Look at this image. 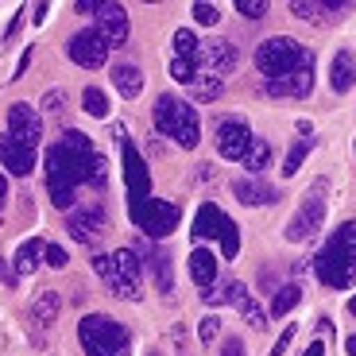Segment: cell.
I'll return each mask as SVG.
<instances>
[{
	"label": "cell",
	"mask_w": 356,
	"mask_h": 356,
	"mask_svg": "<svg viewBox=\"0 0 356 356\" xmlns=\"http://www.w3.org/2000/svg\"><path fill=\"white\" fill-rule=\"evenodd\" d=\"M93 143L89 136H81L78 128H66L63 140L47 147V194H51V205L74 209V197H78V186H86L89 178V163H93Z\"/></svg>",
	"instance_id": "1"
},
{
	"label": "cell",
	"mask_w": 356,
	"mask_h": 356,
	"mask_svg": "<svg viewBox=\"0 0 356 356\" xmlns=\"http://www.w3.org/2000/svg\"><path fill=\"white\" fill-rule=\"evenodd\" d=\"M314 275L330 291H345L356 283V221H345L325 241V248L314 259Z\"/></svg>",
	"instance_id": "2"
},
{
	"label": "cell",
	"mask_w": 356,
	"mask_h": 356,
	"mask_svg": "<svg viewBox=\"0 0 356 356\" xmlns=\"http://www.w3.org/2000/svg\"><path fill=\"white\" fill-rule=\"evenodd\" d=\"M152 116H155V128H159V136L175 140L182 152H194L197 143H202V120H197V113H194V105H190V101L163 93V97L155 101Z\"/></svg>",
	"instance_id": "3"
},
{
	"label": "cell",
	"mask_w": 356,
	"mask_h": 356,
	"mask_svg": "<svg viewBox=\"0 0 356 356\" xmlns=\"http://www.w3.org/2000/svg\"><path fill=\"white\" fill-rule=\"evenodd\" d=\"M78 341L86 356H128L132 353V333L120 321L105 318V314H86L78 321Z\"/></svg>",
	"instance_id": "4"
},
{
	"label": "cell",
	"mask_w": 356,
	"mask_h": 356,
	"mask_svg": "<svg viewBox=\"0 0 356 356\" xmlns=\"http://www.w3.org/2000/svg\"><path fill=\"white\" fill-rule=\"evenodd\" d=\"M314 54L306 51L302 43H294L291 35H271L256 47V70L264 74L267 81H279L286 74H294L298 66H306Z\"/></svg>",
	"instance_id": "5"
},
{
	"label": "cell",
	"mask_w": 356,
	"mask_h": 356,
	"mask_svg": "<svg viewBox=\"0 0 356 356\" xmlns=\"http://www.w3.org/2000/svg\"><path fill=\"white\" fill-rule=\"evenodd\" d=\"M194 241L202 244V241H221V256L225 259H236L241 256V229H236V221H229L225 217V209L221 205H213V202H205L202 209L194 213Z\"/></svg>",
	"instance_id": "6"
},
{
	"label": "cell",
	"mask_w": 356,
	"mask_h": 356,
	"mask_svg": "<svg viewBox=\"0 0 356 356\" xmlns=\"http://www.w3.org/2000/svg\"><path fill=\"white\" fill-rule=\"evenodd\" d=\"M325 194H330V186H325V178H318L310 190H306V197H302V205L294 209V217L286 221V229H283V236L286 241H314L321 232V225H325Z\"/></svg>",
	"instance_id": "7"
},
{
	"label": "cell",
	"mask_w": 356,
	"mask_h": 356,
	"mask_svg": "<svg viewBox=\"0 0 356 356\" xmlns=\"http://www.w3.org/2000/svg\"><path fill=\"white\" fill-rule=\"evenodd\" d=\"M178 205L175 202H163V197H143V202H132V225L152 236V241H163L178 229Z\"/></svg>",
	"instance_id": "8"
},
{
	"label": "cell",
	"mask_w": 356,
	"mask_h": 356,
	"mask_svg": "<svg viewBox=\"0 0 356 356\" xmlns=\"http://www.w3.org/2000/svg\"><path fill=\"white\" fill-rule=\"evenodd\" d=\"M213 143H217V155L229 163H241L252 147V124L244 116H221L217 120V132H213Z\"/></svg>",
	"instance_id": "9"
},
{
	"label": "cell",
	"mask_w": 356,
	"mask_h": 356,
	"mask_svg": "<svg viewBox=\"0 0 356 356\" xmlns=\"http://www.w3.org/2000/svg\"><path fill=\"white\" fill-rule=\"evenodd\" d=\"M105 229H108V217L97 202L78 205V209H70V217H66V232H70L81 248H93V244L105 236Z\"/></svg>",
	"instance_id": "10"
},
{
	"label": "cell",
	"mask_w": 356,
	"mask_h": 356,
	"mask_svg": "<svg viewBox=\"0 0 356 356\" xmlns=\"http://www.w3.org/2000/svg\"><path fill=\"white\" fill-rule=\"evenodd\" d=\"M194 66H202V70L213 74V78H229V74L241 66V51H236L229 39H202Z\"/></svg>",
	"instance_id": "11"
},
{
	"label": "cell",
	"mask_w": 356,
	"mask_h": 356,
	"mask_svg": "<svg viewBox=\"0 0 356 356\" xmlns=\"http://www.w3.org/2000/svg\"><path fill=\"white\" fill-rule=\"evenodd\" d=\"M93 31L105 39L108 51H124L128 47V12H124V4H105V0H101L97 16H93Z\"/></svg>",
	"instance_id": "12"
},
{
	"label": "cell",
	"mask_w": 356,
	"mask_h": 356,
	"mask_svg": "<svg viewBox=\"0 0 356 356\" xmlns=\"http://www.w3.org/2000/svg\"><path fill=\"white\" fill-rule=\"evenodd\" d=\"M66 54H70L81 70H101L105 58H108V47L93 27H86V31H78V35L66 39Z\"/></svg>",
	"instance_id": "13"
},
{
	"label": "cell",
	"mask_w": 356,
	"mask_h": 356,
	"mask_svg": "<svg viewBox=\"0 0 356 356\" xmlns=\"http://www.w3.org/2000/svg\"><path fill=\"white\" fill-rule=\"evenodd\" d=\"M0 163H4L8 175L27 178L31 170H35V163H39V147H31V143L16 140L12 132H4L0 136Z\"/></svg>",
	"instance_id": "14"
},
{
	"label": "cell",
	"mask_w": 356,
	"mask_h": 356,
	"mask_svg": "<svg viewBox=\"0 0 356 356\" xmlns=\"http://www.w3.org/2000/svg\"><path fill=\"white\" fill-rule=\"evenodd\" d=\"M120 155H124V182H128L132 202L152 197V175H147V163H143L140 147H136L132 140H120Z\"/></svg>",
	"instance_id": "15"
},
{
	"label": "cell",
	"mask_w": 356,
	"mask_h": 356,
	"mask_svg": "<svg viewBox=\"0 0 356 356\" xmlns=\"http://www.w3.org/2000/svg\"><path fill=\"white\" fill-rule=\"evenodd\" d=\"M348 8H356L353 0H291V12L306 24H337L341 16H348Z\"/></svg>",
	"instance_id": "16"
},
{
	"label": "cell",
	"mask_w": 356,
	"mask_h": 356,
	"mask_svg": "<svg viewBox=\"0 0 356 356\" xmlns=\"http://www.w3.org/2000/svg\"><path fill=\"white\" fill-rule=\"evenodd\" d=\"M93 271L101 275V283L108 286V294H116V298H124V302H140V286H132L124 279V271L116 267V259L108 256V252H97L93 256Z\"/></svg>",
	"instance_id": "17"
},
{
	"label": "cell",
	"mask_w": 356,
	"mask_h": 356,
	"mask_svg": "<svg viewBox=\"0 0 356 356\" xmlns=\"http://www.w3.org/2000/svg\"><path fill=\"white\" fill-rule=\"evenodd\" d=\"M8 132L16 136V140L31 143V147H39V140H43V116L27 105V101H16V105L8 108Z\"/></svg>",
	"instance_id": "18"
},
{
	"label": "cell",
	"mask_w": 356,
	"mask_h": 356,
	"mask_svg": "<svg viewBox=\"0 0 356 356\" xmlns=\"http://www.w3.org/2000/svg\"><path fill=\"white\" fill-rule=\"evenodd\" d=\"M264 89L271 93V97H310L314 93V58L306 66H298L294 74H286V78L267 81Z\"/></svg>",
	"instance_id": "19"
},
{
	"label": "cell",
	"mask_w": 356,
	"mask_h": 356,
	"mask_svg": "<svg viewBox=\"0 0 356 356\" xmlns=\"http://www.w3.org/2000/svg\"><path fill=\"white\" fill-rule=\"evenodd\" d=\"M190 279L197 283V291H209V286L217 283V256L205 244H197L194 252H190Z\"/></svg>",
	"instance_id": "20"
},
{
	"label": "cell",
	"mask_w": 356,
	"mask_h": 356,
	"mask_svg": "<svg viewBox=\"0 0 356 356\" xmlns=\"http://www.w3.org/2000/svg\"><path fill=\"white\" fill-rule=\"evenodd\" d=\"M232 194L241 205H264V202H279V190H271L264 178H236Z\"/></svg>",
	"instance_id": "21"
},
{
	"label": "cell",
	"mask_w": 356,
	"mask_h": 356,
	"mask_svg": "<svg viewBox=\"0 0 356 356\" xmlns=\"http://www.w3.org/2000/svg\"><path fill=\"white\" fill-rule=\"evenodd\" d=\"M43 248H47V244H43V241H35V236L19 244V248H16V256H12V279L31 275V271H35V267L43 264Z\"/></svg>",
	"instance_id": "22"
},
{
	"label": "cell",
	"mask_w": 356,
	"mask_h": 356,
	"mask_svg": "<svg viewBox=\"0 0 356 356\" xmlns=\"http://www.w3.org/2000/svg\"><path fill=\"white\" fill-rule=\"evenodd\" d=\"M143 264H147V271L155 275V286H159L163 294H170V291H175V267H170V252L152 248L147 256H143Z\"/></svg>",
	"instance_id": "23"
},
{
	"label": "cell",
	"mask_w": 356,
	"mask_h": 356,
	"mask_svg": "<svg viewBox=\"0 0 356 356\" xmlns=\"http://www.w3.org/2000/svg\"><path fill=\"white\" fill-rule=\"evenodd\" d=\"M356 81V58L353 51H337L333 54V66H330V86L337 89V93H348Z\"/></svg>",
	"instance_id": "24"
},
{
	"label": "cell",
	"mask_w": 356,
	"mask_h": 356,
	"mask_svg": "<svg viewBox=\"0 0 356 356\" xmlns=\"http://www.w3.org/2000/svg\"><path fill=\"white\" fill-rule=\"evenodd\" d=\"M244 294H248V286H244V283H236V279H225V283H213V286H209L202 298H205V306H236Z\"/></svg>",
	"instance_id": "25"
},
{
	"label": "cell",
	"mask_w": 356,
	"mask_h": 356,
	"mask_svg": "<svg viewBox=\"0 0 356 356\" xmlns=\"http://www.w3.org/2000/svg\"><path fill=\"white\" fill-rule=\"evenodd\" d=\"M113 86L120 89V97H140L143 93V70L132 66V63L113 66Z\"/></svg>",
	"instance_id": "26"
},
{
	"label": "cell",
	"mask_w": 356,
	"mask_h": 356,
	"mask_svg": "<svg viewBox=\"0 0 356 356\" xmlns=\"http://www.w3.org/2000/svg\"><path fill=\"white\" fill-rule=\"evenodd\" d=\"M244 167H248V175L252 178H259L267 170V163H271V143L267 140H259V136H252V147H248V155H244Z\"/></svg>",
	"instance_id": "27"
},
{
	"label": "cell",
	"mask_w": 356,
	"mask_h": 356,
	"mask_svg": "<svg viewBox=\"0 0 356 356\" xmlns=\"http://www.w3.org/2000/svg\"><path fill=\"white\" fill-rule=\"evenodd\" d=\"M298 302H302V286L286 283V286H279V294L271 298V310H267V314H271V318H286V314H291Z\"/></svg>",
	"instance_id": "28"
},
{
	"label": "cell",
	"mask_w": 356,
	"mask_h": 356,
	"mask_svg": "<svg viewBox=\"0 0 356 356\" xmlns=\"http://www.w3.org/2000/svg\"><path fill=\"white\" fill-rule=\"evenodd\" d=\"M113 259H116V267H120V271H124V279L132 286H140V279H143V259L136 256V248H120V252H113Z\"/></svg>",
	"instance_id": "29"
},
{
	"label": "cell",
	"mask_w": 356,
	"mask_h": 356,
	"mask_svg": "<svg viewBox=\"0 0 356 356\" xmlns=\"http://www.w3.org/2000/svg\"><path fill=\"white\" fill-rule=\"evenodd\" d=\"M58 310H63V298H58L54 291H43L35 298V306H31V318H35L39 325H51V321L58 318Z\"/></svg>",
	"instance_id": "30"
},
{
	"label": "cell",
	"mask_w": 356,
	"mask_h": 356,
	"mask_svg": "<svg viewBox=\"0 0 356 356\" xmlns=\"http://www.w3.org/2000/svg\"><path fill=\"white\" fill-rule=\"evenodd\" d=\"M190 89H194V101H217L225 93V78H213V74H197L194 81H190Z\"/></svg>",
	"instance_id": "31"
},
{
	"label": "cell",
	"mask_w": 356,
	"mask_h": 356,
	"mask_svg": "<svg viewBox=\"0 0 356 356\" xmlns=\"http://www.w3.org/2000/svg\"><path fill=\"white\" fill-rule=\"evenodd\" d=\"M310 152H314V136H310V140H302V136H298V143H291V152H286L283 175L294 178V170H302V163H306V155H310Z\"/></svg>",
	"instance_id": "32"
},
{
	"label": "cell",
	"mask_w": 356,
	"mask_h": 356,
	"mask_svg": "<svg viewBox=\"0 0 356 356\" xmlns=\"http://www.w3.org/2000/svg\"><path fill=\"white\" fill-rule=\"evenodd\" d=\"M81 108H86L89 116H97V120H105V116H108V97L101 93L97 86H89L86 93H81Z\"/></svg>",
	"instance_id": "33"
},
{
	"label": "cell",
	"mask_w": 356,
	"mask_h": 356,
	"mask_svg": "<svg viewBox=\"0 0 356 356\" xmlns=\"http://www.w3.org/2000/svg\"><path fill=\"white\" fill-rule=\"evenodd\" d=\"M236 310H241V318L248 321L252 330H264V325H267V314H264V306H259L256 298H252V294H244L241 302H236Z\"/></svg>",
	"instance_id": "34"
},
{
	"label": "cell",
	"mask_w": 356,
	"mask_h": 356,
	"mask_svg": "<svg viewBox=\"0 0 356 356\" xmlns=\"http://www.w3.org/2000/svg\"><path fill=\"white\" fill-rule=\"evenodd\" d=\"M197 47H202V39H197L190 27L175 31V58H197Z\"/></svg>",
	"instance_id": "35"
},
{
	"label": "cell",
	"mask_w": 356,
	"mask_h": 356,
	"mask_svg": "<svg viewBox=\"0 0 356 356\" xmlns=\"http://www.w3.org/2000/svg\"><path fill=\"white\" fill-rule=\"evenodd\" d=\"M86 186H93V190H105L108 186V159L105 155H93V163H89V178H86Z\"/></svg>",
	"instance_id": "36"
},
{
	"label": "cell",
	"mask_w": 356,
	"mask_h": 356,
	"mask_svg": "<svg viewBox=\"0 0 356 356\" xmlns=\"http://www.w3.org/2000/svg\"><path fill=\"white\" fill-rule=\"evenodd\" d=\"M190 12H194V19L202 27H217V24H221V8H217V4H202V0H197V4H190Z\"/></svg>",
	"instance_id": "37"
},
{
	"label": "cell",
	"mask_w": 356,
	"mask_h": 356,
	"mask_svg": "<svg viewBox=\"0 0 356 356\" xmlns=\"http://www.w3.org/2000/svg\"><path fill=\"white\" fill-rule=\"evenodd\" d=\"M197 66H194V58H170V78L175 81H182V86H190V81L197 78Z\"/></svg>",
	"instance_id": "38"
},
{
	"label": "cell",
	"mask_w": 356,
	"mask_h": 356,
	"mask_svg": "<svg viewBox=\"0 0 356 356\" xmlns=\"http://www.w3.org/2000/svg\"><path fill=\"white\" fill-rule=\"evenodd\" d=\"M232 8L241 12L244 19H259V16H267V0H236Z\"/></svg>",
	"instance_id": "39"
},
{
	"label": "cell",
	"mask_w": 356,
	"mask_h": 356,
	"mask_svg": "<svg viewBox=\"0 0 356 356\" xmlns=\"http://www.w3.org/2000/svg\"><path fill=\"white\" fill-rule=\"evenodd\" d=\"M217 333H221V318H202V325H197V337H202V345L217 341Z\"/></svg>",
	"instance_id": "40"
},
{
	"label": "cell",
	"mask_w": 356,
	"mask_h": 356,
	"mask_svg": "<svg viewBox=\"0 0 356 356\" xmlns=\"http://www.w3.org/2000/svg\"><path fill=\"white\" fill-rule=\"evenodd\" d=\"M63 105H66V93L63 89H51V93H43V113L51 116V113H63Z\"/></svg>",
	"instance_id": "41"
},
{
	"label": "cell",
	"mask_w": 356,
	"mask_h": 356,
	"mask_svg": "<svg viewBox=\"0 0 356 356\" xmlns=\"http://www.w3.org/2000/svg\"><path fill=\"white\" fill-rule=\"evenodd\" d=\"M43 259H47L51 267H58V271H63V267H66V248H58V244H47V248H43Z\"/></svg>",
	"instance_id": "42"
},
{
	"label": "cell",
	"mask_w": 356,
	"mask_h": 356,
	"mask_svg": "<svg viewBox=\"0 0 356 356\" xmlns=\"http://www.w3.org/2000/svg\"><path fill=\"white\" fill-rule=\"evenodd\" d=\"M294 333H298V325H286L283 333H279V341H275V348H271V356H283L286 348H291V341H294Z\"/></svg>",
	"instance_id": "43"
},
{
	"label": "cell",
	"mask_w": 356,
	"mask_h": 356,
	"mask_svg": "<svg viewBox=\"0 0 356 356\" xmlns=\"http://www.w3.org/2000/svg\"><path fill=\"white\" fill-rule=\"evenodd\" d=\"M221 356H244V341L241 337H229L221 345Z\"/></svg>",
	"instance_id": "44"
},
{
	"label": "cell",
	"mask_w": 356,
	"mask_h": 356,
	"mask_svg": "<svg viewBox=\"0 0 356 356\" xmlns=\"http://www.w3.org/2000/svg\"><path fill=\"white\" fill-rule=\"evenodd\" d=\"M97 8H101V0H78L74 4V12H81V16H97Z\"/></svg>",
	"instance_id": "45"
},
{
	"label": "cell",
	"mask_w": 356,
	"mask_h": 356,
	"mask_svg": "<svg viewBox=\"0 0 356 356\" xmlns=\"http://www.w3.org/2000/svg\"><path fill=\"white\" fill-rule=\"evenodd\" d=\"M31 19H35V24H47V16H51V4H31Z\"/></svg>",
	"instance_id": "46"
},
{
	"label": "cell",
	"mask_w": 356,
	"mask_h": 356,
	"mask_svg": "<svg viewBox=\"0 0 356 356\" xmlns=\"http://www.w3.org/2000/svg\"><path fill=\"white\" fill-rule=\"evenodd\" d=\"M19 24H24V12L16 8V16H12V24H8V31H4V35H8V43L12 39H16V31H19Z\"/></svg>",
	"instance_id": "47"
},
{
	"label": "cell",
	"mask_w": 356,
	"mask_h": 356,
	"mask_svg": "<svg viewBox=\"0 0 356 356\" xmlns=\"http://www.w3.org/2000/svg\"><path fill=\"white\" fill-rule=\"evenodd\" d=\"M27 66H31V51H24V54H19V66H16V78H19V74H27Z\"/></svg>",
	"instance_id": "48"
},
{
	"label": "cell",
	"mask_w": 356,
	"mask_h": 356,
	"mask_svg": "<svg viewBox=\"0 0 356 356\" xmlns=\"http://www.w3.org/2000/svg\"><path fill=\"white\" fill-rule=\"evenodd\" d=\"M298 136H302V140H310V136H314V124H310V120H298Z\"/></svg>",
	"instance_id": "49"
},
{
	"label": "cell",
	"mask_w": 356,
	"mask_h": 356,
	"mask_svg": "<svg viewBox=\"0 0 356 356\" xmlns=\"http://www.w3.org/2000/svg\"><path fill=\"white\" fill-rule=\"evenodd\" d=\"M306 356H325V341H314V345L306 348Z\"/></svg>",
	"instance_id": "50"
},
{
	"label": "cell",
	"mask_w": 356,
	"mask_h": 356,
	"mask_svg": "<svg viewBox=\"0 0 356 356\" xmlns=\"http://www.w3.org/2000/svg\"><path fill=\"white\" fill-rule=\"evenodd\" d=\"M345 353H348V356H356V333H353V337L345 341Z\"/></svg>",
	"instance_id": "51"
},
{
	"label": "cell",
	"mask_w": 356,
	"mask_h": 356,
	"mask_svg": "<svg viewBox=\"0 0 356 356\" xmlns=\"http://www.w3.org/2000/svg\"><path fill=\"white\" fill-rule=\"evenodd\" d=\"M4 197H8V178L0 175V202H4Z\"/></svg>",
	"instance_id": "52"
},
{
	"label": "cell",
	"mask_w": 356,
	"mask_h": 356,
	"mask_svg": "<svg viewBox=\"0 0 356 356\" xmlns=\"http://www.w3.org/2000/svg\"><path fill=\"white\" fill-rule=\"evenodd\" d=\"M348 314H353V318H356V294H353V298H348Z\"/></svg>",
	"instance_id": "53"
},
{
	"label": "cell",
	"mask_w": 356,
	"mask_h": 356,
	"mask_svg": "<svg viewBox=\"0 0 356 356\" xmlns=\"http://www.w3.org/2000/svg\"><path fill=\"white\" fill-rule=\"evenodd\" d=\"M0 271H4V267H0Z\"/></svg>",
	"instance_id": "54"
}]
</instances>
